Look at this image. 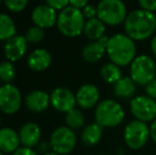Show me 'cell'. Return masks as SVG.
Wrapping results in <instances>:
<instances>
[{"instance_id":"2","label":"cell","mask_w":156,"mask_h":155,"mask_svg":"<svg viewBox=\"0 0 156 155\" xmlns=\"http://www.w3.org/2000/svg\"><path fill=\"white\" fill-rule=\"evenodd\" d=\"M136 43L127 35L117 33L109 37L106 53L111 63L119 67L131 65L136 58Z\"/></svg>"},{"instance_id":"37","label":"cell","mask_w":156,"mask_h":155,"mask_svg":"<svg viewBox=\"0 0 156 155\" xmlns=\"http://www.w3.org/2000/svg\"><path fill=\"white\" fill-rule=\"evenodd\" d=\"M150 48H151V51H152L153 55L156 58V34H155V35H153L152 39H151Z\"/></svg>"},{"instance_id":"9","label":"cell","mask_w":156,"mask_h":155,"mask_svg":"<svg viewBox=\"0 0 156 155\" xmlns=\"http://www.w3.org/2000/svg\"><path fill=\"white\" fill-rule=\"evenodd\" d=\"M129 110L136 120L144 123L156 119V101L148 96H136L129 102Z\"/></svg>"},{"instance_id":"18","label":"cell","mask_w":156,"mask_h":155,"mask_svg":"<svg viewBox=\"0 0 156 155\" xmlns=\"http://www.w3.org/2000/svg\"><path fill=\"white\" fill-rule=\"evenodd\" d=\"M19 135L11 128L0 129V152L14 153L19 149Z\"/></svg>"},{"instance_id":"25","label":"cell","mask_w":156,"mask_h":155,"mask_svg":"<svg viewBox=\"0 0 156 155\" xmlns=\"http://www.w3.org/2000/svg\"><path fill=\"white\" fill-rule=\"evenodd\" d=\"M65 122L66 125L71 130H79V129L83 128L85 124V117L81 111L74 110L70 111L66 114L65 116Z\"/></svg>"},{"instance_id":"41","label":"cell","mask_w":156,"mask_h":155,"mask_svg":"<svg viewBox=\"0 0 156 155\" xmlns=\"http://www.w3.org/2000/svg\"><path fill=\"white\" fill-rule=\"evenodd\" d=\"M0 155H5L4 153H2V152H0Z\"/></svg>"},{"instance_id":"7","label":"cell","mask_w":156,"mask_h":155,"mask_svg":"<svg viewBox=\"0 0 156 155\" xmlns=\"http://www.w3.org/2000/svg\"><path fill=\"white\" fill-rule=\"evenodd\" d=\"M123 137L129 149L139 150L147 145L150 138V126L139 120H132L125 126Z\"/></svg>"},{"instance_id":"5","label":"cell","mask_w":156,"mask_h":155,"mask_svg":"<svg viewBox=\"0 0 156 155\" xmlns=\"http://www.w3.org/2000/svg\"><path fill=\"white\" fill-rule=\"evenodd\" d=\"M98 18L105 26L116 27L124 23L127 16V9L121 0H102L97 5Z\"/></svg>"},{"instance_id":"8","label":"cell","mask_w":156,"mask_h":155,"mask_svg":"<svg viewBox=\"0 0 156 155\" xmlns=\"http://www.w3.org/2000/svg\"><path fill=\"white\" fill-rule=\"evenodd\" d=\"M49 143L54 153L67 155L73 151L76 145V133L68 126H60L53 131Z\"/></svg>"},{"instance_id":"40","label":"cell","mask_w":156,"mask_h":155,"mask_svg":"<svg viewBox=\"0 0 156 155\" xmlns=\"http://www.w3.org/2000/svg\"><path fill=\"white\" fill-rule=\"evenodd\" d=\"M0 125H1V117H0ZM1 129V128H0Z\"/></svg>"},{"instance_id":"26","label":"cell","mask_w":156,"mask_h":155,"mask_svg":"<svg viewBox=\"0 0 156 155\" xmlns=\"http://www.w3.org/2000/svg\"><path fill=\"white\" fill-rule=\"evenodd\" d=\"M15 75L16 71L12 62L3 61L0 63V81H2L4 84H11V82L15 79Z\"/></svg>"},{"instance_id":"30","label":"cell","mask_w":156,"mask_h":155,"mask_svg":"<svg viewBox=\"0 0 156 155\" xmlns=\"http://www.w3.org/2000/svg\"><path fill=\"white\" fill-rule=\"evenodd\" d=\"M82 13H83V15H84L85 19H87V20L97 18V16H98L97 6L93 5V4H87V5L82 10Z\"/></svg>"},{"instance_id":"19","label":"cell","mask_w":156,"mask_h":155,"mask_svg":"<svg viewBox=\"0 0 156 155\" xmlns=\"http://www.w3.org/2000/svg\"><path fill=\"white\" fill-rule=\"evenodd\" d=\"M136 83L129 77H122L116 84L113 85L114 95L120 99L134 98L136 93Z\"/></svg>"},{"instance_id":"12","label":"cell","mask_w":156,"mask_h":155,"mask_svg":"<svg viewBox=\"0 0 156 155\" xmlns=\"http://www.w3.org/2000/svg\"><path fill=\"white\" fill-rule=\"evenodd\" d=\"M58 15L56 14V11L49 6L48 4H41L33 9L31 18L35 26L41 29L51 28L58 23Z\"/></svg>"},{"instance_id":"22","label":"cell","mask_w":156,"mask_h":155,"mask_svg":"<svg viewBox=\"0 0 156 155\" xmlns=\"http://www.w3.org/2000/svg\"><path fill=\"white\" fill-rule=\"evenodd\" d=\"M106 53V49L101 46L98 41H91L87 44L82 50V56L86 62L97 63L104 56Z\"/></svg>"},{"instance_id":"24","label":"cell","mask_w":156,"mask_h":155,"mask_svg":"<svg viewBox=\"0 0 156 155\" xmlns=\"http://www.w3.org/2000/svg\"><path fill=\"white\" fill-rule=\"evenodd\" d=\"M16 35V26L12 17L0 13V41H8Z\"/></svg>"},{"instance_id":"4","label":"cell","mask_w":156,"mask_h":155,"mask_svg":"<svg viewBox=\"0 0 156 155\" xmlns=\"http://www.w3.org/2000/svg\"><path fill=\"white\" fill-rule=\"evenodd\" d=\"M125 113L119 102L105 99L99 102L94 111L96 122L102 128H116L124 120Z\"/></svg>"},{"instance_id":"16","label":"cell","mask_w":156,"mask_h":155,"mask_svg":"<svg viewBox=\"0 0 156 155\" xmlns=\"http://www.w3.org/2000/svg\"><path fill=\"white\" fill-rule=\"evenodd\" d=\"M25 103L28 110L33 113H41L48 108L50 104V96L44 90L30 91L25 98Z\"/></svg>"},{"instance_id":"1","label":"cell","mask_w":156,"mask_h":155,"mask_svg":"<svg viewBox=\"0 0 156 155\" xmlns=\"http://www.w3.org/2000/svg\"><path fill=\"white\" fill-rule=\"evenodd\" d=\"M125 35L135 41H144L156 32L155 14L141 9L129 12L124 21Z\"/></svg>"},{"instance_id":"21","label":"cell","mask_w":156,"mask_h":155,"mask_svg":"<svg viewBox=\"0 0 156 155\" xmlns=\"http://www.w3.org/2000/svg\"><path fill=\"white\" fill-rule=\"evenodd\" d=\"M83 33L85 34V36L88 39H90L93 41H97L104 36L105 25L98 17L94 19H89V20H86Z\"/></svg>"},{"instance_id":"23","label":"cell","mask_w":156,"mask_h":155,"mask_svg":"<svg viewBox=\"0 0 156 155\" xmlns=\"http://www.w3.org/2000/svg\"><path fill=\"white\" fill-rule=\"evenodd\" d=\"M100 76L102 80L107 84H116L123 76H122L121 67L113 64V63H107L103 65L100 70Z\"/></svg>"},{"instance_id":"39","label":"cell","mask_w":156,"mask_h":155,"mask_svg":"<svg viewBox=\"0 0 156 155\" xmlns=\"http://www.w3.org/2000/svg\"><path fill=\"white\" fill-rule=\"evenodd\" d=\"M45 155H58V153H54V152H49V153L45 154Z\"/></svg>"},{"instance_id":"42","label":"cell","mask_w":156,"mask_h":155,"mask_svg":"<svg viewBox=\"0 0 156 155\" xmlns=\"http://www.w3.org/2000/svg\"><path fill=\"white\" fill-rule=\"evenodd\" d=\"M0 3H1V1H0Z\"/></svg>"},{"instance_id":"6","label":"cell","mask_w":156,"mask_h":155,"mask_svg":"<svg viewBox=\"0 0 156 155\" xmlns=\"http://www.w3.org/2000/svg\"><path fill=\"white\" fill-rule=\"evenodd\" d=\"M156 64L151 56L141 54L135 58L129 65V78L137 85L147 86L155 79Z\"/></svg>"},{"instance_id":"20","label":"cell","mask_w":156,"mask_h":155,"mask_svg":"<svg viewBox=\"0 0 156 155\" xmlns=\"http://www.w3.org/2000/svg\"><path fill=\"white\" fill-rule=\"evenodd\" d=\"M102 135L103 128L97 122H94V123H90L85 126L82 134H81V139H82V143L85 146L93 147L101 140Z\"/></svg>"},{"instance_id":"36","label":"cell","mask_w":156,"mask_h":155,"mask_svg":"<svg viewBox=\"0 0 156 155\" xmlns=\"http://www.w3.org/2000/svg\"><path fill=\"white\" fill-rule=\"evenodd\" d=\"M150 138L156 143V119L150 125Z\"/></svg>"},{"instance_id":"10","label":"cell","mask_w":156,"mask_h":155,"mask_svg":"<svg viewBox=\"0 0 156 155\" xmlns=\"http://www.w3.org/2000/svg\"><path fill=\"white\" fill-rule=\"evenodd\" d=\"M21 106V93L13 84H4L0 87V111L6 115L18 112Z\"/></svg>"},{"instance_id":"38","label":"cell","mask_w":156,"mask_h":155,"mask_svg":"<svg viewBox=\"0 0 156 155\" xmlns=\"http://www.w3.org/2000/svg\"><path fill=\"white\" fill-rule=\"evenodd\" d=\"M108 41H109V37H107V36H103V37H101L99 41H97L99 44H100L101 46H103V47L106 49V46H107V44H108Z\"/></svg>"},{"instance_id":"15","label":"cell","mask_w":156,"mask_h":155,"mask_svg":"<svg viewBox=\"0 0 156 155\" xmlns=\"http://www.w3.org/2000/svg\"><path fill=\"white\" fill-rule=\"evenodd\" d=\"M18 135L21 145L25 148L32 149L33 147H36L41 143V131L37 123L28 122L20 128Z\"/></svg>"},{"instance_id":"28","label":"cell","mask_w":156,"mask_h":155,"mask_svg":"<svg viewBox=\"0 0 156 155\" xmlns=\"http://www.w3.org/2000/svg\"><path fill=\"white\" fill-rule=\"evenodd\" d=\"M4 5L11 11V12L18 13L23 11L28 5L27 0H6L4 1Z\"/></svg>"},{"instance_id":"34","label":"cell","mask_w":156,"mask_h":155,"mask_svg":"<svg viewBox=\"0 0 156 155\" xmlns=\"http://www.w3.org/2000/svg\"><path fill=\"white\" fill-rule=\"evenodd\" d=\"M12 155H38L34 150L29 149V148H25V147H21L17 150L16 152H14Z\"/></svg>"},{"instance_id":"14","label":"cell","mask_w":156,"mask_h":155,"mask_svg":"<svg viewBox=\"0 0 156 155\" xmlns=\"http://www.w3.org/2000/svg\"><path fill=\"white\" fill-rule=\"evenodd\" d=\"M28 49V41L25 36L15 35L4 44V55L10 62H17L23 58Z\"/></svg>"},{"instance_id":"27","label":"cell","mask_w":156,"mask_h":155,"mask_svg":"<svg viewBox=\"0 0 156 155\" xmlns=\"http://www.w3.org/2000/svg\"><path fill=\"white\" fill-rule=\"evenodd\" d=\"M44 36H45V32H44L43 29L38 27H31L28 29V31L26 32L25 37L27 39L28 43L30 44H37L39 41H43Z\"/></svg>"},{"instance_id":"13","label":"cell","mask_w":156,"mask_h":155,"mask_svg":"<svg viewBox=\"0 0 156 155\" xmlns=\"http://www.w3.org/2000/svg\"><path fill=\"white\" fill-rule=\"evenodd\" d=\"M76 104L84 110H89L99 104L100 91L94 84H84L78 89L76 93Z\"/></svg>"},{"instance_id":"31","label":"cell","mask_w":156,"mask_h":155,"mask_svg":"<svg viewBox=\"0 0 156 155\" xmlns=\"http://www.w3.org/2000/svg\"><path fill=\"white\" fill-rule=\"evenodd\" d=\"M46 4L51 6V8L54 9L55 11L56 10L62 11L69 5V1H67V0H48Z\"/></svg>"},{"instance_id":"17","label":"cell","mask_w":156,"mask_h":155,"mask_svg":"<svg viewBox=\"0 0 156 155\" xmlns=\"http://www.w3.org/2000/svg\"><path fill=\"white\" fill-rule=\"evenodd\" d=\"M52 55L46 49H35L30 53L27 64L33 71H44L51 65Z\"/></svg>"},{"instance_id":"32","label":"cell","mask_w":156,"mask_h":155,"mask_svg":"<svg viewBox=\"0 0 156 155\" xmlns=\"http://www.w3.org/2000/svg\"><path fill=\"white\" fill-rule=\"evenodd\" d=\"M146 93L148 97L152 98L153 100L156 101V78L154 80L151 81L149 84L146 86Z\"/></svg>"},{"instance_id":"35","label":"cell","mask_w":156,"mask_h":155,"mask_svg":"<svg viewBox=\"0 0 156 155\" xmlns=\"http://www.w3.org/2000/svg\"><path fill=\"white\" fill-rule=\"evenodd\" d=\"M36 147H37V151L38 152L44 153V154H47V153H49V149L51 148V146H50V143H47V141H41Z\"/></svg>"},{"instance_id":"3","label":"cell","mask_w":156,"mask_h":155,"mask_svg":"<svg viewBox=\"0 0 156 155\" xmlns=\"http://www.w3.org/2000/svg\"><path fill=\"white\" fill-rule=\"evenodd\" d=\"M86 20L82 11L68 5L62 10L58 17V31L67 37H76L84 32Z\"/></svg>"},{"instance_id":"29","label":"cell","mask_w":156,"mask_h":155,"mask_svg":"<svg viewBox=\"0 0 156 155\" xmlns=\"http://www.w3.org/2000/svg\"><path fill=\"white\" fill-rule=\"evenodd\" d=\"M140 9L147 12L153 13L156 12V0H139L138 1Z\"/></svg>"},{"instance_id":"11","label":"cell","mask_w":156,"mask_h":155,"mask_svg":"<svg viewBox=\"0 0 156 155\" xmlns=\"http://www.w3.org/2000/svg\"><path fill=\"white\" fill-rule=\"evenodd\" d=\"M50 104L55 111L67 114L68 112L74 110L76 107V95L68 88L58 87L50 93Z\"/></svg>"},{"instance_id":"33","label":"cell","mask_w":156,"mask_h":155,"mask_svg":"<svg viewBox=\"0 0 156 155\" xmlns=\"http://www.w3.org/2000/svg\"><path fill=\"white\" fill-rule=\"evenodd\" d=\"M87 4H88V2L86 0H71V1H69V5L73 6L78 10H83Z\"/></svg>"}]
</instances>
